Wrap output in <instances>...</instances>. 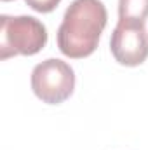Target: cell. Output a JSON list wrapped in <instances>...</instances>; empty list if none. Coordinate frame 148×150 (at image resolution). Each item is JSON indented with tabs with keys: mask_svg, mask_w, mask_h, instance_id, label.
Segmentation results:
<instances>
[{
	"mask_svg": "<svg viewBox=\"0 0 148 150\" xmlns=\"http://www.w3.org/2000/svg\"><path fill=\"white\" fill-rule=\"evenodd\" d=\"M106 21L108 14L101 0H73L58 28L59 51L72 59L91 56L99 44Z\"/></svg>",
	"mask_w": 148,
	"mask_h": 150,
	"instance_id": "1",
	"label": "cell"
},
{
	"mask_svg": "<svg viewBox=\"0 0 148 150\" xmlns=\"http://www.w3.org/2000/svg\"><path fill=\"white\" fill-rule=\"evenodd\" d=\"M110 51L117 63L138 67L148 58V33L145 21L118 19L110 38Z\"/></svg>",
	"mask_w": 148,
	"mask_h": 150,
	"instance_id": "4",
	"label": "cell"
},
{
	"mask_svg": "<svg viewBox=\"0 0 148 150\" xmlns=\"http://www.w3.org/2000/svg\"><path fill=\"white\" fill-rule=\"evenodd\" d=\"M47 44V30L33 16H0V59L33 56Z\"/></svg>",
	"mask_w": 148,
	"mask_h": 150,
	"instance_id": "2",
	"label": "cell"
},
{
	"mask_svg": "<svg viewBox=\"0 0 148 150\" xmlns=\"http://www.w3.org/2000/svg\"><path fill=\"white\" fill-rule=\"evenodd\" d=\"M32 89L47 105H59L72 96L75 89L73 68L58 58L38 63L32 72Z\"/></svg>",
	"mask_w": 148,
	"mask_h": 150,
	"instance_id": "3",
	"label": "cell"
},
{
	"mask_svg": "<svg viewBox=\"0 0 148 150\" xmlns=\"http://www.w3.org/2000/svg\"><path fill=\"white\" fill-rule=\"evenodd\" d=\"M148 0H118V19L147 21Z\"/></svg>",
	"mask_w": 148,
	"mask_h": 150,
	"instance_id": "5",
	"label": "cell"
},
{
	"mask_svg": "<svg viewBox=\"0 0 148 150\" xmlns=\"http://www.w3.org/2000/svg\"><path fill=\"white\" fill-rule=\"evenodd\" d=\"M25 2H26V5L32 7L33 11L45 14V12H52V11L59 5L61 0H25Z\"/></svg>",
	"mask_w": 148,
	"mask_h": 150,
	"instance_id": "6",
	"label": "cell"
},
{
	"mask_svg": "<svg viewBox=\"0 0 148 150\" xmlns=\"http://www.w3.org/2000/svg\"><path fill=\"white\" fill-rule=\"evenodd\" d=\"M4 2H11V0H4Z\"/></svg>",
	"mask_w": 148,
	"mask_h": 150,
	"instance_id": "7",
	"label": "cell"
}]
</instances>
